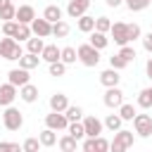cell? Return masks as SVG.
I'll return each mask as SVG.
<instances>
[{
    "instance_id": "e575fe53",
    "label": "cell",
    "mask_w": 152,
    "mask_h": 152,
    "mask_svg": "<svg viewBox=\"0 0 152 152\" xmlns=\"http://www.w3.org/2000/svg\"><path fill=\"white\" fill-rule=\"evenodd\" d=\"M48 71H50V76H57V78H59V76H64V74H66V64H64L62 59L50 62V69H48Z\"/></svg>"
},
{
    "instance_id": "836d02e7",
    "label": "cell",
    "mask_w": 152,
    "mask_h": 152,
    "mask_svg": "<svg viewBox=\"0 0 152 152\" xmlns=\"http://www.w3.org/2000/svg\"><path fill=\"white\" fill-rule=\"evenodd\" d=\"M64 114H66L69 121H81V119H83V109H81L78 104H69V107L64 109Z\"/></svg>"
},
{
    "instance_id": "f546056e",
    "label": "cell",
    "mask_w": 152,
    "mask_h": 152,
    "mask_svg": "<svg viewBox=\"0 0 152 152\" xmlns=\"http://www.w3.org/2000/svg\"><path fill=\"white\" fill-rule=\"evenodd\" d=\"M93 28H95V17L81 14V17H78V31H83V33H90Z\"/></svg>"
},
{
    "instance_id": "bcb514c9",
    "label": "cell",
    "mask_w": 152,
    "mask_h": 152,
    "mask_svg": "<svg viewBox=\"0 0 152 152\" xmlns=\"http://www.w3.org/2000/svg\"><path fill=\"white\" fill-rule=\"evenodd\" d=\"M145 71H147V78L152 81V57L147 59V64H145Z\"/></svg>"
},
{
    "instance_id": "f6af8a7d",
    "label": "cell",
    "mask_w": 152,
    "mask_h": 152,
    "mask_svg": "<svg viewBox=\"0 0 152 152\" xmlns=\"http://www.w3.org/2000/svg\"><path fill=\"white\" fill-rule=\"evenodd\" d=\"M140 38H142V48L152 55V31H150V33H145V36H140Z\"/></svg>"
},
{
    "instance_id": "4fadbf2b",
    "label": "cell",
    "mask_w": 152,
    "mask_h": 152,
    "mask_svg": "<svg viewBox=\"0 0 152 152\" xmlns=\"http://www.w3.org/2000/svg\"><path fill=\"white\" fill-rule=\"evenodd\" d=\"M109 33H112V38H114L116 45H126L128 43V31H126V24L124 21H114L112 28H109Z\"/></svg>"
},
{
    "instance_id": "f1b7e54d",
    "label": "cell",
    "mask_w": 152,
    "mask_h": 152,
    "mask_svg": "<svg viewBox=\"0 0 152 152\" xmlns=\"http://www.w3.org/2000/svg\"><path fill=\"white\" fill-rule=\"evenodd\" d=\"M138 107H140V109H150V107H152V90H150V88H142V90L138 93Z\"/></svg>"
},
{
    "instance_id": "e0dca14e",
    "label": "cell",
    "mask_w": 152,
    "mask_h": 152,
    "mask_svg": "<svg viewBox=\"0 0 152 152\" xmlns=\"http://www.w3.org/2000/svg\"><path fill=\"white\" fill-rule=\"evenodd\" d=\"M19 97H21L24 102H28V104H31V102H36V100H38V88L28 81V83H24V86L19 88Z\"/></svg>"
},
{
    "instance_id": "ee69618b",
    "label": "cell",
    "mask_w": 152,
    "mask_h": 152,
    "mask_svg": "<svg viewBox=\"0 0 152 152\" xmlns=\"http://www.w3.org/2000/svg\"><path fill=\"white\" fill-rule=\"evenodd\" d=\"M19 142H0V152H19Z\"/></svg>"
},
{
    "instance_id": "52a82bcc",
    "label": "cell",
    "mask_w": 152,
    "mask_h": 152,
    "mask_svg": "<svg viewBox=\"0 0 152 152\" xmlns=\"http://www.w3.org/2000/svg\"><path fill=\"white\" fill-rule=\"evenodd\" d=\"M102 102H104V107H109V109H116V107L124 102V90H121L119 86H112V88H107V90H104V97H102Z\"/></svg>"
},
{
    "instance_id": "c3c4849f",
    "label": "cell",
    "mask_w": 152,
    "mask_h": 152,
    "mask_svg": "<svg viewBox=\"0 0 152 152\" xmlns=\"http://www.w3.org/2000/svg\"><path fill=\"white\" fill-rule=\"evenodd\" d=\"M12 0H0V7H5V5H10Z\"/></svg>"
},
{
    "instance_id": "603a6c76",
    "label": "cell",
    "mask_w": 152,
    "mask_h": 152,
    "mask_svg": "<svg viewBox=\"0 0 152 152\" xmlns=\"http://www.w3.org/2000/svg\"><path fill=\"white\" fill-rule=\"evenodd\" d=\"M57 145H59V150L62 152H76V147H78V140L74 138V135H62L59 140H57Z\"/></svg>"
},
{
    "instance_id": "f35d334b",
    "label": "cell",
    "mask_w": 152,
    "mask_h": 152,
    "mask_svg": "<svg viewBox=\"0 0 152 152\" xmlns=\"http://www.w3.org/2000/svg\"><path fill=\"white\" fill-rule=\"evenodd\" d=\"M38 147H43L38 138H26V140H24V145H21V150H24V152H38Z\"/></svg>"
},
{
    "instance_id": "681fc988",
    "label": "cell",
    "mask_w": 152,
    "mask_h": 152,
    "mask_svg": "<svg viewBox=\"0 0 152 152\" xmlns=\"http://www.w3.org/2000/svg\"><path fill=\"white\" fill-rule=\"evenodd\" d=\"M150 31H152V28H150Z\"/></svg>"
},
{
    "instance_id": "2e32d148",
    "label": "cell",
    "mask_w": 152,
    "mask_h": 152,
    "mask_svg": "<svg viewBox=\"0 0 152 152\" xmlns=\"http://www.w3.org/2000/svg\"><path fill=\"white\" fill-rule=\"evenodd\" d=\"M119 81H121V76H119V69H104L102 74H100V83L104 86V88H112V86H119Z\"/></svg>"
},
{
    "instance_id": "ab89813d",
    "label": "cell",
    "mask_w": 152,
    "mask_h": 152,
    "mask_svg": "<svg viewBox=\"0 0 152 152\" xmlns=\"http://www.w3.org/2000/svg\"><path fill=\"white\" fill-rule=\"evenodd\" d=\"M126 31H128V43H133V40H138L142 36V31H140L138 24H126Z\"/></svg>"
},
{
    "instance_id": "d6a6232c",
    "label": "cell",
    "mask_w": 152,
    "mask_h": 152,
    "mask_svg": "<svg viewBox=\"0 0 152 152\" xmlns=\"http://www.w3.org/2000/svg\"><path fill=\"white\" fill-rule=\"evenodd\" d=\"M59 59L64 62V64H74L76 59H78V55H76V48H62V55H59Z\"/></svg>"
},
{
    "instance_id": "8fae6325",
    "label": "cell",
    "mask_w": 152,
    "mask_h": 152,
    "mask_svg": "<svg viewBox=\"0 0 152 152\" xmlns=\"http://www.w3.org/2000/svg\"><path fill=\"white\" fill-rule=\"evenodd\" d=\"M17 95H19L17 86H12L10 81H7V83H2V86H0V107H7V104H12Z\"/></svg>"
},
{
    "instance_id": "83f0119b",
    "label": "cell",
    "mask_w": 152,
    "mask_h": 152,
    "mask_svg": "<svg viewBox=\"0 0 152 152\" xmlns=\"http://www.w3.org/2000/svg\"><path fill=\"white\" fill-rule=\"evenodd\" d=\"M33 33H31V26L28 24H21V21H17V31H14V40H28Z\"/></svg>"
},
{
    "instance_id": "ba28073f",
    "label": "cell",
    "mask_w": 152,
    "mask_h": 152,
    "mask_svg": "<svg viewBox=\"0 0 152 152\" xmlns=\"http://www.w3.org/2000/svg\"><path fill=\"white\" fill-rule=\"evenodd\" d=\"M28 26H31V33H33V36H40V38H48V36H52V24H50L45 17H40V19L36 17V19H33Z\"/></svg>"
},
{
    "instance_id": "3957f363",
    "label": "cell",
    "mask_w": 152,
    "mask_h": 152,
    "mask_svg": "<svg viewBox=\"0 0 152 152\" xmlns=\"http://www.w3.org/2000/svg\"><path fill=\"white\" fill-rule=\"evenodd\" d=\"M2 124H5V128H7V131H19V128L24 126V114H21L17 107L7 104V107H5V112H2Z\"/></svg>"
},
{
    "instance_id": "7c38bea8",
    "label": "cell",
    "mask_w": 152,
    "mask_h": 152,
    "mask_svg": "<svg viewBox=\"0 0 152 152\" xmlns=\"http://www.w3.org/2000/svg\"><path fill=\"white\" fill-rule=\"evenodd\" d=\"M88 7H90V0H69V5H66V14H69L71 19H78L81 14L88 12Z\"/></svg>"
},
{
    "instance_id": "6da1fadb",
    "label": "cell",
    "mask_w": 152,
    "mask_h": 152,
    "mask_svg": "<svg viewBox=\"0 0 152 152\" xmlns=\"http://www.w3.org/2000/svg\"><path fill=\"white\" fill-rule=\"evenodd\" d=\"M21 55H24V52H21L19 40H14L12 36L0 38V57H2V59H7V62H17Z\"/></svg>"
},
{
    "instance_id": "9c48e42d",
    "label": "cell",
    "mask_w": 152,
    "mask_h": 152,
    "mask_svg": "<svg viewBox=\"0 0 152 152\" xmlns=\"http://www.w3.org/2000/svg\"><path fill=\"white\" fill-rule=\"evenodd\" d=\"M81 147H83V152H107L109 150V142L102 135H95V138H86Z\"/></svg>"
},
{
    "instance_id": "f907efd6",
    "label": "cell",
    "mask_w": 152,
    "mask_h": 152,
    "mask_svg": "<svg viewBox=\"0 0 152 152\" xmlns=\"http://www.w3.org/2000/svg\"><path fill=\"white\" fill-rule=\"evenodd\" d=\"M150 90H152V88H150Z\"/></svg>"
},
{
    "instance_id": "7a4b0ae2",
    "label": "cell",
    "mask_w": 152,
    "mask_h": 152,
    "mask_svg": "<svg viewBox=\"0 0 152 152\" xmlns=\"http://www.w3.org/2000/svg\"><path fill=\"white\" fill-rule=\"evenodd\" d=\"M76 55H78V62L83 66H97L100 64V50L93 48L90 43H83L76 48Z\"/></svg>"
},
{
    "instance_id": "484cf974",
    "label": "cell",
    "mask_w": 152,
    "mask_h": 152,
    "mask_svg": "<svg viewBox=\"0 0 152 152\" xmlns=\"http://www.w3.org/2000/svg\"><path fill=\"white\" fill-rule=\"evenodd\" d=\"M43 17H45L50 24H55V21L62 19V7H59V5H48L45 12H43Z\"/></svg>"
},
{
    "instance_id": "cb8c5ba5",
    "label": "cell",
    "mask_w": 152,
    "mask_h": 152,
    "mask_svg": "<svg viewBox=\"0 0 152 152\" xmlns=\"http://www.w3.org/2000/svg\"><path fill=\"white\" fill-rule=\"evenodd\" d=\"M43 48H45V43H43V38H40V36H31V38L26 40V52L40 55V52H43Z\"/></svg>"
},
{
    "instance_id": "4dcf8cb0",
    "label": "cell",
    "mask_w": 152,
    "mask_h": 152,
    "mask_svg": "<svg viewBox=\"0 0 152 152\" xmlns=\"http://www.w3.org/2000/svg\"><path fill=\"white\" fill-rule=\"evenodd\" d=\"M102 124H104V128H109V131L114 133V131H119V128H121V124H124V119H121L119 114H107V119H104Z\"/></svg>"
},
{
    "instance_id": "277c9868",
    "label": "cell",
    "mask_w": 152,
    "mask_h": 152,
    "mask_svg": "<svg viewBox=\"0 0 152 152\" xmlns=\"http://www.w3.org/2000/svg\"><path fill=\"white\" fill-rule=\"evenodd\" d=\"M131 145H133V131H126V128L114 131V140L109 142V150H114V152H124V150H128Z\"/></svg>"
},
{
    "instance_id": "8d00e7d4",
    "label": "cell",
    "mask_w": 152,
    "mask_h": 152,
    "mask_svg": "<svg viewBox=\"0 0 152 152\" xmlns=\"http://www.w3.org/2000/svg\"><path fill=\"white\" fill-rule=\"evenodd\" d=\"M109 28H112V21H109V17H97V19H95V31L109 33Z\"/></svg>"
},
{
    "instance_id": "d6986e66",
    "label": "cell",
    "mask_w": 152,
    "mask_h": 152,
    "mask_svg": "<svg viewBox=\"0 0 152 152\" xmlns=\"http://www.w3.org/2000/svg\"><path fill=\"white\" fill-rule=\"evenodd\" d=\"M66 107H69V100H66L64 93H55V95H50V109H52V112H64Z\"/></svg>"
},
{
    "instance_id": "7bdbcfd3",
    "label": "cell",
    "mask_w": 152,
    "mask_h": 152,
    "mask_svg": "<svg viewBox=\"0 0 152 152\" xmlns=\"http://www.w3.org/2000/svg\"><path fill=\"white\" fill-rule=\"evenodd\" d=\"M14 31H17V19H10V21L2 24V33L5 36H12L14 38Z\"/></svg>"
},
{
    "instance_id": "7402d4cb",
    "label": "cell",
    "mask_w": 152,
    "mask_h": 152,
    "mask_svg": "<svg viewBox=\"0 0 152 152\" xmlns=\"http://www.w3.org/2000/svg\"><path fill=\"white\" fill-rule=\"evenodd\" d=\"M59 55H62V48H57V45H45L43 52H40V59H45V62L50 64V62H57Z\"/></svg>"
},
{
    "instance_id": "8992f818",
    "label": "cell",
    "mask_w": 152,
    "mask_h": 152,
    "mask_svg": "<svg viewBox=\"0 0 152 152\" xmlns=\"http://www.w3.org/2000/svg\"><path fill=\"white\" fill-rule=\"evenodd\" d=\"M45 126L52 128V131H66L69 119H66L64 112H50V114H45Z\"/></svg>"
},
{
    "instance_id": "4316f807",
    "label": "cell",
    "mask_w": 152,
    "mask_h": 152,
    "mask_svg": "<svg viewBox=\"0 0 152 152\" xmlns=\"http://www.w3.org/2000/svg\"><path fill=\"white\" fill-rule=\"evenodd\" d=\"M69 31H71V28H69V24H66L64 19H59V21L52 24V36H55V38H66Z\"/></svg>"
},
{
    "instance_id": "44dd1931",
    "label": "cell",
    "mask_w": 152,
    "mask_h": 152,
    "mask_svg": "<svg viewBox=\"0 0 152 152\" xmlns=\"http://www.w3.org/2000/svg\"><path fill=\"white\" fill-rule=\"evenodd\" d=\"M107 43H109V38H107V33H102V31H90V45L93 48H97V50H104L107 48Z\"/></svg>"
},
{
    "instance_id": "5b68a950",
    "label": "cell",
    "mask_w": 152,
    "mask_h": 152,
    "mask_svg": "<svg viewBox=\"0 0 152 152\" xmlns=\"http://www.w3.org/2000/svg\"><path fill=\"white\" fill-rule=\"evenodd\" d=\"M131 121H133V128H135V133L140 138H150L152 135V116L150 114H138L135 112V116Z\"/></svg>"
},
{
    "instance_id": "d590c367",
    "label": "cell",
    "mask_w": 152,
    "mask_h": 152,
    "mask_svg": "<svg viewBox=\"0 0 152 152\" xmlns=\"http://www.w3.org/2000/svg\"><path fill=\"white\" fill-rule=\"evenodd\" d=\"M124 2H126V7H128L131 12H142L152 0H124Z\"/></svg>"
},
{
    "instance_id": "30bf717a",
    "label": "cell",
    "mask_w": 152,
    "mask_h": 152,
    "mask_svg": "<svg viewBox=\"0 0 152 152\" xmlns=\"http://www.w3.org/2000/svg\"><path fill=\"white\" fill-rule=\"evenodd\" d=\"M83 128H86V138H95V135L102 133L104 124H102L97 116H86V119H83Z\"/></svg>"
},
{
    "instance_id": "1f68e13d",
    "label": "cell",
    "mask_w": 152,
    "mask_h": 152,
    "mask_svg": "<svg viewBox=\"0 0 152 152\" xmlns=\"http://www.w3.org/2000/svg\"><path fill=\"white\" fill-rule=\"evenodd\" d=\"M116 109H119V116H121L124 121H131V119L135 116V107H133V104H128V102H121Z\"/></svg>"
},
{
    "instance_id": "5bb4252c",
    "label": "cell",
    "mask_w": 152,
    "mask_h": 152,
    "mask_svg": "<svg viewBox=\"0 0 152 152\" xmlns=\"http://www.w3.org/2000/svg\"><path fill=\"white\" fill-rule=\"evenodd\" d=\"M14 19L21 21V24H31V21L36 19V10H33L31 5H19L17 12H14Z\"/></svg>"
},
{
    "instance_id": "b9f144b4",
    "label": "cell",
    "mask_w": 152,
    "mask_h": 152,
    "mask_svg": "<svg viewBox=\"0 0 152 152\" xmlns=\"http://www.w3.org/2000/svg\"><path fill=\"white\" fill-rule=\"evenodd\" d=\"M14 12H17V7L10 2V5H5V7H0V19H5V21H10V19H14Z\"/></svg>"
},
{
    "instance_id": "7dc6e473",
    "label": "cell",
    "mask_w": 152,
    "mask_h": 152,
    "mask_svg": "<svg viewBox=\"0 0 152 152\" xmlns=\"http://www.w3.org/2000/svg\"><path fill=\"white\" fill-rule=\"evenodd\" d=\"M107 2V7H119V5H124V0H104Z\"/></svg>"
},
{
    "instance_id": "9a60e30c",
    "label": "cell",
    "mask_w": 152,
    "mask_h": 152,
    "mask_svg": "<svg viewBox=\"0 0 152 152\" xmlns=\"http://www.w3.org/2000/svg\"><path fill=\"white\" fill-rule=\"evenodd\" d=\"M7 81L12 83V86H17V88H21L24 83H28V69H12L10 74H7Z\"/></svg>"
},
{
    "instance_id": "d4e9b609",
    "label": "cell",
    "mask_w": 152,
    "mask_h": 152,
    "mask_svg": "<svg viewBox=\"0 0 152 152\" xmlns=\"http://www.w3.org/2000/svg\"><path fill=\"white\" fill-rule=\"evenodd\" d=\"M66 133H69V135H74L76 140H83V138H86L83 121H69V126H66Z\"/></svg>"
},
{
    "instance_id": "60d3db41",
    "label": "cell",
    "mask_w": 152,
    "mask_h": 152,
    "mask_svg": "<svg viewBox=\"0 0 152 152\" xmlns=\"http://www.w3.org/2000/svg\"><path fill=\"white\" fill-rule=\"evenodd\" d=\"M109 66H112V69H119V71H121V69H126V66H128V62H126V59H124V57H121V55L116 52L114 57H109Z\"/></svg>"
},
{
    "instance_id": "ac0fdd59",
    "label": "cell",
    "mask_w": 152,
    "mask_h": 152,
    "mask_svg": "<svg viewBox=\"0 0 152 152\" xmlns=\"http://www.w3.org/2000/svg\"><path fill=\"white\" fill-rule=\"evenodd\" d=\"M38 64H40V55H33V52H24V55L19 57V66H21V69H28V71H31V69H36Z\"/></svg>"
},
{
    "instance_id": "74e56055",
    "label": "cell",
    "mask_w": 152,
    "mask_h": 152,
    "mask_svg": "<svg viewBox=\"0 0 152 152\" xmlns=\"http://www.w3.org/2000/svg\"><path fill=\"white\" fill-rule=\"evenodd\" d=\"M119 55H121V57H124V59H126V62L131 64V62L135 59V48L126 43V45H121V50H119Z\"/></svg>"
},
{
    "instance_id": "ffe728a7",
    "label": "cell",
    "mask_w": 152,
    "mask_h": 152,
    "mask_svg": "<svg viewBox=\"0 0 152 152\" xmlns=\"http://www.w3.org/2000/svg\"><path fill=\"white\" fill-rule=\"evenodd\" d=\"M38 140H40L43 147H55V145H57V131H52V128L45 126V131H40Z\"/></svg>"
}]
</instances>
